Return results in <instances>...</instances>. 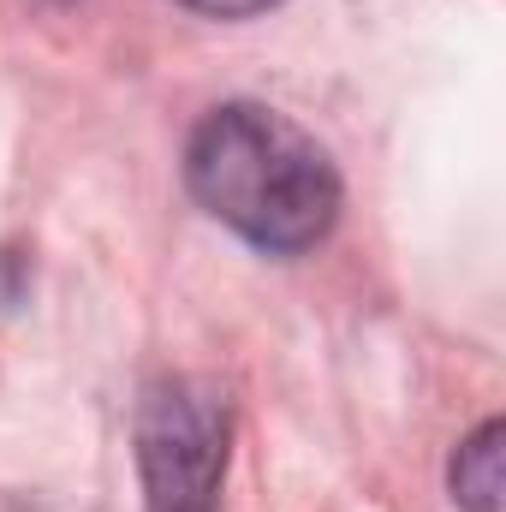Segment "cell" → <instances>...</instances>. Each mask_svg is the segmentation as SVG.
Here are the masks:
<instances>
[{
    "mask_svg": "<svg viewBox=\"0 0 506 512\" xmlns=\"http://www.w3.org/2000/svg\"><path fill=\"white\" fill-rule=\"evenodd\" d=\"M233 399L209 376H161L137 405L143 512H221Z\"/></svg>",
    "mask_w": 506,
    "mask_h": 512,
    "instance_id": "obj_2",
    "label": "cell"
},
{
    "mask_svg": "<svg viewBox=\"0 0 506 512\" xmlns=\"http://www.w3.org/2000/svg\"><path fill=\"white\" fill-rule=\"evenodd\" d=\"M191 197L256 251L298 256L340 221V173L328 149L274 108L227 102L191 131Z\"/></svg>",
    "mask_w": 506,
    "mask_h": 512,
    "instance_id": "obj_1",
    "label": "cell"
},
{
    "mask_svg": "<svg viewBox=\"0 0 506 512\" xmlns=\"http://www.w3.org/2000/svg\"><path fill=\"white\" fill-rule=\"evenodd\" d=\"M453 501L465 512H501V423H483L453 453Z\"/></svg>",
    "mask_w": 506,
    "mask_h": 512,
    "instance_id": "obj_3",
    "label": "cell"
},
{
    "mask_svg": "<svg viewBox=\"0 0 506 512\" xmlns=\"http://www.w3.org/2000/svg\"><path fill=\"white\" fill-rule=\"evenodd\" d=\"M179 6H191V12H203V18H256V12H268V6H280V0H179Z\"/></svg>",
    "mask_w": 506,
    "mask_h": 512,
    "instance_id": "obj_4",
    "label": "cell"
}]
</instances>
